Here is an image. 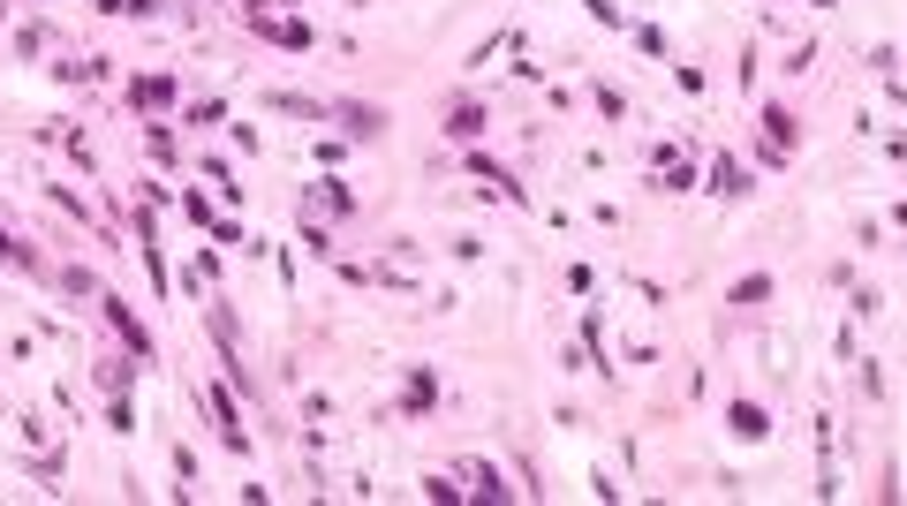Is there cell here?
Here are the masks:
<instances>
[{
	"instance_id": "6da1fadb",
	"label": "cell",
	"mask_w": 907,
	"mask_h": 506,
	"mask_svg": "<svg viewBox=\"0 0 907 506\" xmlns=\"http://www.w3.org/2000/svg\"><path fill=\"white\" fill-rule=\"evenodd\" d=\"M0 408H8V401H0Z\"/></svg>"
}]
</instances>
